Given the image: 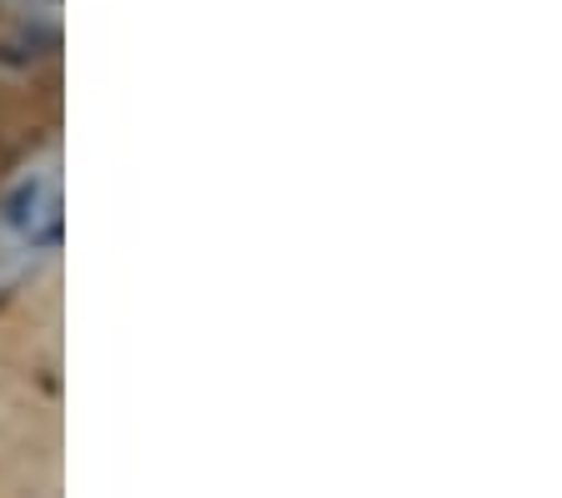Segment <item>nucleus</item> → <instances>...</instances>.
<instances>
[{
	"label": "nucleus",
	"instance_id": "obj_1",
	"mask_svg": "<svg viewBox=\"0 0 562 498\" xmlns=\"http://www.w3.org/2000/svg\"><path fill=\"white\" fill-rule=\"evenodd\" d=\"M60 177L56 166H25L0 191V226L25 247H56L60 242Z\"/></svg>",
	"mask_w": 562,
	"mask_h": 498
}]
</instances>
